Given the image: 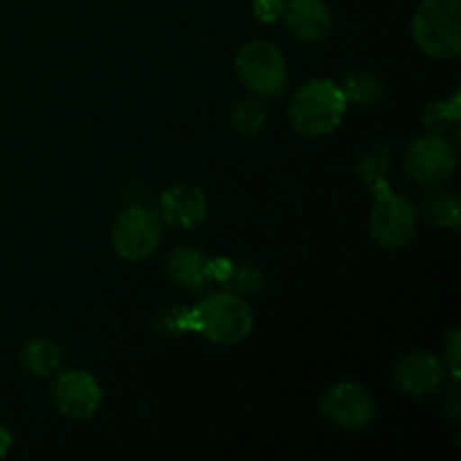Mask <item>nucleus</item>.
<instances>
[{
  "instance_id": "f257e3e1",
  "label": "nucleus",
  "mask_w": 461,
  "mask_h": 461,
  "mask_svg": "<svg viewBox=\"0 0 461 461\" xmlns=\"http://www.w3.org/2000/svg\"><path fill=\"white\" fill-rule=\"evenodd\" d=\"M192 331L203 333L216 345H237L250 336L255 315L250 304L232 291L210 293L194 309H189Z\"/></svg>"
},
{
  "instance_id": "f03ea898",
  "label": "nucleus",
  "mask_w": 461,
  "mask_h": 461,
  "mask_svg": "<svg viewBox=\"0 0 461 461\" xmlns=\"http://www.w3.org/2000/svg\"><path fill=\"white\" fill-rule=\"evenodd\" d=\"M347 104L349 102L336 81L311 79L293 95L288 117L302 135L322 138L340 126Z\"/></svg>"
},
{
  "instance_id": "7ed1b4c3",
  "label": "nucleus",
  "mask_w": 461,
  "mask_h": 461,
  "mask_svg": "<svg viewBox=\"0 0 461 461\" xmlns=\"http://www.w3.org/2000/svg\"><path fill=\"white\" fill-rule=\"evenodd\" d=\"M412 36L428 57L461 54V0H423L412 16Z\"/></svg>"
},
{
  "instance_id": "20e7f679",
  "label": "nucleus",
  "mask_w": 461,
  "mask_h": 461,
  "mask_svg": "<svg viewBox=\"0 0 461 461\" xmlns=\"http://www.w3.org/2000/svg\"><path fill=\"white\" fill-rule=\"evenodd\" d=\"M376 205L372 210V237L385 250H401L417 234L419 212L408 198L390 189L385 178L372 185Z\"/></svg>"
},
{
  "instance_id": "39448f33",
  "label": "nucleus",
  "mask_w": 461,
  "mask_h": 461,
  "mask_svg": "<svg viewBox=\"0 0 461 461\" xmlns=\"http://www.w3.org/2000/svg\"><path fill=\"white\" fill-rule=\"evenodd\" d=\"M237 75L257 99H275L286 90L288 68L284 54L268 41H250L237 54Z\"/></svg>"
},
{
  "instance_id": "423d86ee",
  "label": "nucleus",
  "mask_w": 461,
  "mask_h": 461,
  "mask_svg": "<svg viewBox=\"0 0 461 461\" xmlns=\"http://www.w3.org/2000/svg\"><path fill=\"white\" fill-rule=\"evenodd\" d=\"M403 169L414 183L439 185L448 180L457 169V151L448 138L441 135H423L408 149Z\"/></svg>"
},
{
  "instance_id": "0eeeda50",
  "label": "nucleus",
  "mask_w": 461,
  "mask_h": 461,
  "mask_svg": "<svg viewBox=\"0 0 461 461\" xmlns=\"http://www.w3.org/2000/svg\"><path fill=\"white\" fill-rule=\"evenodd\" d=\"M162 239V223L147 207H129L113 225V248L126 261H142Z\"/></svg>"
},
{
  "instance_id": "6e6552de",
  "label": "nucleus",
  "mask_w": 461,
  "mask_h": 461,
  "mask_svg": "<svg viewBox=\"0 0 461 461\" xmlns=\"http://www.w3.org/2000/svg\"><path fill=\"white\" fill-rule=\"evenodd\" d=\"M320 410L327 419L347 430H360L369 426L376 414V403L358 383H336L320 399Z\"/></svg>"
},
{
  "instance_id": "1a4fd4ad",
  "label": "nucleus",
  "mask_w": 461,
  "mask_h": 461,
  "mask_svg": "<svg viewBox=\"0 0 461 461\" xmlns=\"http://www.w3.org/2000/svg\"><path fill=\"white\" fill-rule=\"evenodd\" d=\"M50 394H52L59 412L70 419H90L97 412L104 399L99 383L81 369H68V372L59 374Z\"/></svg>"
},
{
  "instance_id": "9d476101",
  "label": "nucleus",
  "mask_w": 461,
  "mask_h": 461,
  "mask_svg": "<svg viewBox=\"0 0 461 461\" xmlns=\"http://www.w3.org/2000/svg\"><path fill=\"white\" fill-rule=\"evenodd\" d=\"M446 367L439 358H435L428 351H414V354L405 356L399 365H396V385L401 392L412 396H428L437 392L444 383Z\"/></svg>"
},
{
  "instance_id": "9b49d317",
  "label": "nucleus",
  "mask_w": 461,
  "mask_h": 461,
  "mask_svg": "<svg viewBox=\"0 0 461 461\" xmlns=\"http://www.w3.org/2000/svg\"><path fill=\"white\" fill-rule=\"evenodd\" d=\"M160 214L169 225L194 230L207 219L205 194L194 185H174L160 196Z\"/></svg>"
},
{
  "instance_id": "f8f14e48",
  "label": "nucleus",
  "mask_w": 461,
  "mask_h": 461,
  "mask_svg": "<svg viewBox=\"0 0 461 461\" xmlns=\"http://www.w3.org/2000/svg\"><path fill=\"white\" fill-rule=\"evenodd\" d=\"M284 21L291 34L306 43L327 39L333 27L331 9L324 0H286Z\"/></svg>"
},
{
  "instance_id": "ddd939ff",
  "label": "nucleus",
  "mask_w": 461,
  "mask_h": 461,
  "mask_svg": "<svg viewBox=\"0 0 461 461\" xmlns=\"http://www.w3.org/2000/svg\"><path fill=\"white\" fill-rule=\"evenodd\" d=\"M169 275L185 291H203L214 282V259L192 248H178L169 255Z\"/></svg>"
},
{
  "instance_id": "4468645a",
  "label": "nucleus",
  "mask_w": 461,
  "mask_h": 461,
  "mask_svg": "<svg viewBox=\"0 0 461 461\" xmlns=\"http://www.w3.org/2000/svg\"><path fill=\"white\" fill-rule=\"evenodd\" d=\"M421 212L428 223L435 228L455 230L457 232L461 225V203L448 189H432L423 196Z\"/></svg>"
},
{
  "instance_id": "2eb2a0df",
  "label": "nucleus",
  "mask_w": 461,
  "mask_h": 461,
  "mask_svg": "<svg viewBox=\"0 0 461 461\" xmlns=\"http://www.w3.org/2000/svg\"><path fill=\"white\" fill-rule=\"evenodd\" d=\"M423 124L430 133L441 135V138L459 140L461 131V102L459 93H455L450 99L444 102H432L430 106L423 111Z\"/></svg>"
},
{
  "instance_id": "dca6fc26",
  "label": "nucleus",
  "mask_w": 461,
  "mask_h": 461,
  "mask_svg": "<svg viewBox=\"0 0 461 461\" xmlns=\"http://www.w3.org/2000/svg\"><path fill=\"white\" fill-rule=\"evenodd\" d=\"M21 365L32 376H50L61 365V349L48 338H32L23 345Z\"/></svg>"
},
{
  "instance_id": "f3484780",
  "label": "nucleus",
  "mask_w": 461,
  "mask_h": 461,
  "mask_svg": "<svg viewBox=\"0 0 461 461\" xmlns=\"http://www.w3.org/2000/svg\"><path fill=\"white\" fill-rule=\"evenodd\" d=\"M342 93H345L347 102H354L358 106H374L383 99V81L372 72H354L342 84Z\"/></svg>"
},
{
  "instance_id": "a211bd4d",
  "label": "nucleus",
  "mask_w": 461,
  "mask_h": 461,
  "mask_svg": "<svg viewBox=\"0 0 461 461\" xmlns=\"http://www.w3.org/2000/svg\"><path fill=\"white\" fill-rule=\"evenodd\" d=\"M232 124L243 135H257L266 124V108L259 99H241L232 111Z\"/></svg>"
},
{
  "instance_id": "6ab92c4d",
  "label": "nucleus",
  "mask_w": 461,
  "mask_h": 461,
  "mask_svg": "<svg viewBox=\"0 0 461 461\" xmlns=\"http://www.w3.org/2000/svg\"><path fill=\"white\" fill-rule=\"evenodd\" d=\"M392 167V151L387 147H372L363 153L358 160V178L363 183L374 185L376 180L385 178L387 169Z\"/></svg>"
},
{
  "instance_id": "aec40b11",
  "label": "nucleus",
  "mask_w": 461,
  "mask_h": 461,
  "mask_svg": "<svg viewBox=\"0 0 461 461\" xmlns=\"http://www.w3.org/2000/svg\"><path fill=\"white\" fill-rule=\"evenodd\" d=\"M225 286L237 295H252L264 286V275L252 264H232L228 277L223 279Z\"/></svg>"
},
{
  "instance_id": "412c9836",
  "label": "nucleus",
  "mask_w": 461,
  "mask_h": 461,
  "mask_svg": "<svg viewBox=\"0 0 461 461\" xmlns=\"http://www.w3.org/2000/svg\"><path fill=\"white\" fill-rule=\"evenodd\" d=\"M153 327H156L165 338H176L185 331H192V324H189V309H185V306L162 309L160 313L153 315Z\"/></svg>"
},
{
  "instance_id": "4be33fe9",
  "label": "nucleus",
  "mask_w": 461,
  "mask_h": 461,
  "mask_svg": "<svg viewBox=\"0 0 461 461\" xmlns=\"http://www.w3.org/2000/svg\"><path fill=\"white\" fill-rule=\"evenodd\" d=\"M459 365H461V333L459 329H453L444 340V367H448L450 372H453L455 381H459Z\"/></svg>"
},
{
  "instance_id": "5701e85b",
  "label": "nucleus",
  "mask_w": 461,
  "mask_h": 461,
  "mask_svg": "<svg viewBox=\"0 0 461 461\" xmlns=\"http://www.w3.org/2000/svg\"><path fill=\"white\" fill-rule=\"evenodd\" d=\"M284 9H286V0H255L252 3V12L261 23H277L284 18Z\"/></svg>"
},
{
  "instance_id": "b1692460",
  "label": "nucleus",
  "mask_w": 461,
  "mask_h": 461,
  "mask_svg": "<svg viewBox=\"0 0 461 461\" xmlns=\"http://www.w3.org/2000/svg\"><path fill=\"white\" fill-rule=\"evenodd\" d=\"M12 448V432L5 428V423H0V459L9 453Z\"/></svg>"
},
{
  "instance_id": "393cba45",
  "label": "nucleus",
  "mask_w": 461,
  "mask_h": 461,
  "mask_svg": "<svg viewBox=\"0 0 461 461\" xmlns=\"http://www.w3.org/2000/svg\"><path fill=\"white\" fill-rule=\"evenodd\" d=\"M461 401H459V387L455 385L453 387V394L448 396V414L450 417H459V412H461Z\"/></svg>"
}]
</instances>
